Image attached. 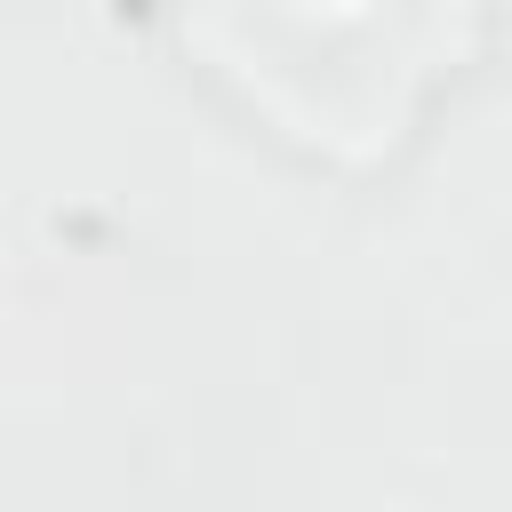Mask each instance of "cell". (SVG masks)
<instances>
[{
  "mask_svg": "<svg viewBox=\"0 0 512 512\" xmlns=\"http://www.w3.org/2000/svg\"><path fill=\"white\" fill-rule=\"evenodd\" d=\"M472 0H192L200 48L296 136L376 152L456 56Z\"/></svg>",
  "mask_w": 512,
  "mask_h": 512,
  "instance_id": "1",
  "label": "cell"
}]
</instances>
